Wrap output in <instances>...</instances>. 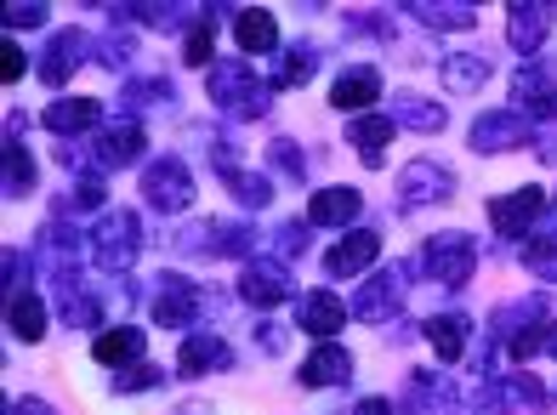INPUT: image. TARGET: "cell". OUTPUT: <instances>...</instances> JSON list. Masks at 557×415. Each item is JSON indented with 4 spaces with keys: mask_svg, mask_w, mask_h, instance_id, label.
<instances>
[{
    "mask_svg": "<svg viewBox=\"0 0 557 415\" xmlns=\"http://www.w3.org/2000/svg\"><path fill=\"white\" fill-rule=\"evenodd\" d=\"M308 74H313V51H308V46H296V51H285V58H278L273 86H301Z\"/></svg>",
    "mask_w": 557,
    "mask_h": 415,
    "instance_id": "d590c367",
    "label": "cell"
},
{
    "mask_svg": "<svg viewBox=\"0 0 557 415\" xmlns=\"http://www.w3.org/2000/svg\"><path fill=\"white\" fill-rule=\"evenodd\" d=\"M512 109L518 114H552L557 120V74L552 69H523L512 81Z\"/></svg>",
    "mask_w": 557,
    "mask_h": 415,
    "instance_id": "5bb4252c",
    "label": "cell"
},
{
    "mask_svg": "<svg viewBox=\"0 0 557 415\" xmlns=\"http://www.w3.org/2000/svg\"><path fill=\"white\" fill-rule=\"evenodd\" d=\"M375 256H382V233H375V228H352L342 245H331L324 273H331V279H352V273H364Z\"/></svg>",
    "mask_w": 557,
    "mask_h": 415,
    "instance_id": "8fae6325",
    "label": "cell"
},
{
    "mask_svg": "<svg viewBox=\"0 0 557 415\" xmlns=\"http://www.w3.org/2000/svg\"><path fill=\"white\" fill-rule=\"evenodd\" d=\"M347 314H352V307L336 302L331 291H308V296H301V307H296V325L308 330V335H324V342H331V335L347 325Z\"/></svg>",
    "mask_w": 557,
    "mask_h": 415,
    "instance_id": "9a60e30c",
    "label": "cell"
},
{
    "mask_svg": "<svg viewBox=\"0 0 557 415\" xmlns=\"http://www.w3.org/2000/svg\"><path fill=\"white\" fill-rule=\"evenodd\" d=\"M165 97H171V86H160V81L154 86H125V102H165Z\"/></svg>",
    "mask_w": 557,
    "mask_h": 415,
    "instance_id": "ee69618b",
    "label": "cell"
},
{
    "mask_svg": "<svg viewBox=\"0 0 557 415\" xmlns=\"http://www.w3.org/2000/svg\"><path fill=\"white\" fill-rule=\"evenodd\" d=\"M81 58H86V35H81V29L52 35V40H46V51H40V81H46V86H63L69 74L81 69Z\"/></svg>",
    "mask_w": 557,
    "mask_h": 415,
    "instance_id": "4fadbf2b",
    "label": "cell"
},
{
    "mask_svg": "<svg viewBox=\"0 0 557 415\" xmlns=\"http://www.w3.org/2000/svg\"><path fill=\"white\" fill-rule=\"evenodd\" d=\"M404 268H382V273H370L364 284H359V296H352L347 307H352V319H364V325H382V319H393L398 314V302H404Z\"/></svg>",
    "mask_w": 557,
    "mask_h": 415,
    "instance_id": "8992f818",
    "label": "cell"
},
{
    "mask_svg": "<svg viewBox=\"0 0 557 415\" xmlns=\"http://www.w3.org/2000/svg\"><path fill=\"white\" fill-rule=\"evenodd\" d=\"M7 325H12L17 342H40V335H46V302H40L35 291L12 296V302H7Z\"/></svg>",
    "mask_w": 557,
    "mask_h": 415,
    "instance_id": "f1b7e54d",
    "label": "cell"
},
{
    "mask_svg": "<svg viewBox=\"0 0 557 415\" xmlns=\"http://www.w3.org/2000/svg\"><path fill=\"white\" fill-rule=\"evenodd\" d=\"M444 81L449 91H478L490 81V58L484 51H455V58H444Z\"/></svg>",
    "mask_w": 557,
    "mask_h": 415,
    "instance_id": "1f68e13d",
    "label": "cell"
},
{
    "mask_svg": "<svg viewBox=\"0 0 557 415\" xmlns=\"http://www.w3.org/2000/svg\"><path fill=\"white\" fill-rule=\"evenodd\" d=\"M352 415H393V410H387L382 399H364V404H359V410H352Z\"/></svg>",
    "mask_w": 557,
    "mask_h": 415,
    "instance_id": "bcb514c9",
    "label": "cell"
},
{
    "mask_svg": "<svg viewBox=\"0 0 557 415\" xmlns=\"http://www.w3.org/2000/svg\"><path fill=\"white\" fill-rule=\"evenodd\" d=\"M132 51H137V35H120V40H103V46H97V58L120 69L125 58H132Z\"/></svg>",
    "mask_w": 557,
    "mask_h": 415,
    "instance_id": "7bdbcfd3",
    "label": "cell"
},
{
    "mask_svg": "<svg viewBox=\"0 0 557 415\" xmlns=\"http://www.w3.org/2000/svg\"><path fill=\"white\" fill-rule=\"evenodd\" d=\"M552 7H541V0H523V7L506 12V40H512V51H523V58H535V51L546 46L552 35Z\"/></svg>",
    "mask_w": 557,
    "mask_h": 415,
    "instance_id": "7c38bea8",
    "label": "cell"
},
{
    "mask_svg": "<svg viewBox=\"0 0 557 415\" xmlns=\"http://www.w3.org/2000/svg\"><path fill=\"white\" fill-rule=\"evenodd\" d=\"M234 40H239V51H273V46H278V23H273V12H262V7L234 12Z\"/></svg>",
    "mask_w": 557,
    "mask_h": 415,
    "instance_id": "4316f807",
    "label": "cell"
},
{
    "mask_svg": "<svg viewBox=\"0 0 557 415\" xmlns=\"http://www.w3.org/2000/svg\"><path fill=\"white\" fill-rule=\"evenodd\" d=\"M0 263H7V302H12V296H23V284H29L35 256H29V251H7Z\"/></svg>",
    "mask_w": 557,
    "mask_h": 415,
    "instance_id": "74e56055",
    "label": "cell"
},
{
    "mask_svg": "<svg viewBox=\"0 0 557 415\" xmlns=\"http://www.w3.org/2000/svg\"><path fill=\"white\" fill-rule=\"evenodd\" d=\"M410 12L426 23V29H472V23H478L472 7H449V0H416Z\"/></svg>",
    "mask_w": 557,
    "mask_h": 415,
    "instance_id": "d6a6232c",
    "label": "cell"
},
{
    "mask_svg": "<svg viewBox=\"0 0 557 415\" xmlns=\"http://www.w3.org/2000/svg\"><path fill=\"white\" fill-rule=\"evenodd\" d=\"M165 376L154 370V365H132V370H120V381H114V393H148V387H160Z\"/></svg>",
    "mask_w": 557,
    "mask_h": 415,
    "instance_id": "f35d334b",
    "label": "cell"
},
{
    "mask_svg": "<svg viewBox=\"0 0 557 415\" xmlns=\"http://www.w3.org/2000/svg\"><path fill=\"white\" fill-rule=\"evenodd\" d=\"M222 183L234 188V199L245 205V211H262V205L273 199V183H268V176L245 171V166H234V160H222Z\"/></svg>",
    "mask_w": 557,
    "mask_h": 415,
    "instance_id": "f546056e",
    "label": "cell"
},
{
    "mask_svg": "<svg viewBox=\"0 0 557 415\" xmlns=\"http://www.w3.org/2000/svg\"><path fill=\"white\" fill-rule=\"evenodd\" d=\"M183 58H188V63H211V29H206V23H194V29H188Z\"/></svg>",
    "mask_w": 557,
    "mask_h": 415,
    "instance_id": "b9f144b4",
    "label": "cell"
},
{
    "mask_svg": "<svg viewBox=\"0 0 557 415\" xmlns=\"http://www.w3.org/2000/svg\"><path fill=\"white\" fill-rule=\"evenodd\" d=\"M382 97V74L375 69H347V74H336V86H331V102L336 109H364V102H375Z\"/></svg>",
    "mask_w": 557,
    "mask_h": 415,
    "instance_id": "484cf974",
    "label": "cell"
},
{
    "mask_svg": "<svg viewBox=\"0 0 557 415\" xmlns=\"http://www.w3.org/2000/svg\"><path fill=\"white\" fill-rule=\"evenodd\" d=\"M268 166H273L278 176H290V183H301V176H308V171H301V148L285 143V137H273V143H268Z\"/></svg>",
    "mask_w": 557,
    "mask_h": 415,
    "instance_id": "8d00e7d4",
    "label": "cell"
},
{
    "mask_svg": "<svg viewBox=\"0 0 557 415\" xmlns=\"http://www.w3.org/2000/svg\"><path fill=\"white\" fill-rule=\"evenodd\" d=\"M301 387H342L347 376H352V358L336 347V342H324V347H313L308 358H301Z\"/></svg>",
    "mask_w": 557,
    "mask_h": 415,
    "instance_id": "d6986e66",
    "label": "cell"
},
{
    "mask_svg": "<svg viewBox=\"0 0 557 415\" xmlns=\"http://www.w3.org/2000/svg\"><path fill=\"white\" fill-rule=\"evenodd\" d=\"M7 415H58L46 399H17V404H7Z\"/></svg>",
    "mask_w": 557,
    "mask_h": 415,
    "instance_id": "f6af8a7d",
    "label": "cell"
},
{
    "mask_svg": "<svg viewBox=\"0 0 557 415\" xmlns=\"http://www.w3.org/2000/svg\"><path fill=\"white\" fill-rule=\"evenodd\" d=\"M35 23H46V7L40 0H23V7H7V29H35Z\"/></svg>",
    "mask_w": 557,
    "mask_h": 415,
    "instance_id": "60d3db41",
    "label": "cell"
},
{
    "mask_svg": "<svg viewBox=\"0 0 557 415\" xmlns=\"http://www.w3.org/2000/svg\"><path fill=\"white\" fill-rule=\"evenodd\" d=\"M227 365H234V353H227V342H216V335H188L183 358H176L183 376H206V370H227Z\"/></svg>",
    "mask_w": 557,
    "mask_h": 415,
    "instance_id": "d4e9b609",
    "label": "cell"
},
{
    "mask_svg": "<svg viewBox=\"0 0 557 415\" xmlns=\"http://www.w3.org/2000/svg\"><path fill=\"white\" fill-rule=\"evenodd\" d=\"M541 211H546V194H541L535 183L518 188V194H500V199H490V222H495L500 240H535V222H541Z\"/></svg>",
    "mask_w": 557,
    "mask_h": 415,
    "instance_id": "5b68a950",
    "label": "cell"
},
{
    "mask_svg": "<svg viewBox=\"0 0 557 415\" xmlns=\"http://www.w3.org/2000/svg\"><path fill=\"white\" fill-rule=\"evenodd\" d=\"M91 256H97V268L125 273L143 256V222L132 211H109L103 222L91 228Z\"/></svg>",
    "mask_w": 557,
    "mask_h": 415,
    "instance_id": "3957f363",
    "label": "cell"
},
{
    "mask_svg": "<svg viewBox=\"0 0 557 415\" xmlns=\"http://www.w3.org/2000/svg\"><path fill=\"white\" fill-rule=\"evenodd\" d=\"M523 268L535 279H557V233H535V240L523 245Z\"/></svg>",
    "mask_w": 557,
    "mask_h": 415,
    "instance_id": "e575fe53",
    "label": "cell"
},
{
    "mask_svg": "<svg viewBox=\"0 0 557 415\" xmlns=\"http://www.w3.org/2000/svg\"><path fill=\"white\" fill-rule=\"evenodd\" d=\"M398 194H404V205H438V199L455 194V176L438 160H416V166L398 171Z\"/></svg>",
    "mask_w": 557,
    "mask_h": 415,
    "instance_id": "30bf717a",
    "label": "cell"
},
{
    "mask_svg": "<svg viewBox=\"0 0 557 415\" xmlns=\"http://www.w3.org/2000/svg\"><path fill=\"white\" fill-rule=\"evenodd\" d=\"M421 268L433 273L444 291H461V284L472 279L478 268V245H472V233L461 228H449V233H433V240L421 245Z\"/></svg>",
    "mask_w": 557,
    "mask_h": 415,
    "instance_id": "7a4b0ae2",
    "label": "cell"
},
{
    "mask_svg": "<svg viewBox=\"0 0 557 415\" xmlns=\"http://www.w3.org/2000/svg\"><path fill=\"white\" fill-rule=\"evenodd\" d=\"M143 143H148V137H143V125H137V120H114L109 132H97V160L114 171V166H125V160H137Z\"/></svg>",
    "mask_w": 557,
    "mask_h": 415,
    "instance_id": "44dd1931",
    "label": "cell"
},
{
    "mask_svg": "<svg viewBox=\"0 0 557 415\" xmlns=\"http://www.w3.org/2000/svg\"><path fill=\"white\" fill-rule=\"evenodd\" d=\"M143 199L154 205V211H165V217H183L194 205V171L183 160H154L143 171Z\"/></svg>",
    "mask_w": 557,
    "mask_h": 415,
    "instance_id": "277c9868",
    "label": "cell"
},
{
    "mask_svg": "<svg viewBox=\"0 0 557 415\" xmlns=\"http://www.w3.org/2000/svg\"><path fill=\"white\" fill-rule=\"evenodd\" d=\"M467 143H472V154H506V148H518V143H529V114H518V109L478 114Z\"/></svg>",
    "mask_w": 557,
    "mask_h": 415,
    "instance_id": "ba28073f",
    "label": "cell"
},
{
    "mask_svg": "<svg viewBox=\"0 0 557 415\" xmlns=\"http://www.w3.org/2000/svg\"><path fill=\"white\" fill-rule=\"evenodd\" d=\"M137 353H143V330H137V325L103 330V335L91 342V358H97V365H109V370H132Z\"/></svg>",
    "mask_w": 557,
    "mask_h": 415,
    "instance_id": "ffe728a7",
    "label": "cell"
},
{
    "mask_svg": "<svg viewBox=\"0 0 557 415\" xmlns=\"http://www.w3.org/2000/svg\"><path fill=\"white\" fill-rule=\"evenodd\" d=\"M290 291H296V279H290L285 263H273V256H257V263H245V273H239V296L250 307H278Z\"/></svg>",
    "mask_w": 557,
    "mask_h": 415,
    "instance_id": "9c48e42d",
    "label": "cell"
},
{
    "mask_svg": "<svg viewBox=\"0 0 557 415\" xmlns=\"http://www.w3.org/2000/svg\"><path fill=\"white\" fill-rule=\"evenodd\" d=\"M426 342H433V353L444 358V365H455V358L467 353V319H461V314H438V319H426Z\"/></svg>",
    "mask_w": 557,
    "mask_h": 415,
    "instance_id": "4dcf8cb0",
    "label": "cell"
},
{
    "mask_svg": "<svg viewBox=\"0 0 557 415\" xmlns=\"http://www.w3.org/2000/svg\"><path fill=\"white\" fill-rule=\"evenodd\" d=\"M23 74H29V58H23V46L17 40H0V81H23Z\"/></svg>",
    "mask_w": 557,
    "mask_h": 415,
    "instance_id": "ab89813d",
    "label": "cell"
},
{
    "mask_svg": "<svg viewBox=\"0 0 557 415\" xmlns=\"http://www.w3.org/2000/svg\"><path fill=\"white\" fill-rule=\"evenodd\" d=\"M97 120H103V102H97V97H58L52 109H46V125L58 132V143H63V137L91 132Z\"/></svg>",
    "mask_w": 557,
    "mask_h": 415,
    "instance_id": "2e32d148",
    "label": "cell"
},
{
    "mask_svg": "<svg viewBox=\"0 0 557 415\" xmlns=\"http://www.w3.org/2000/svg\"><path fill=\"white\" fill-rule=\"evenodd\" d=\"M393 132H398L393 120L364 114V120H352V125H347V143L364 154V166H382V160H387V148H393Z\"/></svg>",
    "mask_w": 557,
    "mask_h": 415,
    "instance_id": "603a6c76",
    "label": "cell"
},
{
    "mask_svg": "<svg viewBox=\"0 0 557 415\" xmlns=\"http://www.w3.org/2000/svg\"><path fill=\"white\" fill-rule=\"evenodd\" d=\"M35 194V160L17 137H7V199H29Z\"/></svg>",
    "mask_w": 557,
    "mask_h": 415,
    "instance_id": "836d02e7",
    "label": "cell"
},
{
    "mask_svg": "<svg viewBox=\"0 0 557 415\" xmlns=\"http://www.w3.org/2000/svg\"><path fill=\"white\" fill-rule=\"evenodd\" d=\"M490 399H495L500 415H541L546 410V387L518 370V376H506L500 387H490Z\"/></svg>",
    "mask_w": 557,
    "mask_h": 415,
    "instance_id": "e0dca14e",
    "label": "cell"
},
{
    "mask_svg": "<svg viewBox=\"0 0 557 415\" xmlns=\"http://www.w3.org/2000/svg\"><path fill=\"white\" fill-rule=\"evenodd\" d=\"M211 102H222L227 114H268V97H273V81H257V69L245 58H227V63H211Z\"/></svg>",
    "mask_w": 557,
    "mask_h": 415,
    "instance_id": "6da1fadb",
    "label": "cell"
},
{
    "mask_svg": "<svg viewBox=\"0 0 557 415\" xmlns=\"http://www.w3.org/2000/svg\"><path fill=\"white\" fill-rule=\"evenodd\" d=\"M154 325H165V330H183L188 319H199V284L194 279H183V273H160L154 279Z\"/></svg>",
    "mask_w": 557,
    "mask_h": 415,
    "instance_id": "52a82bcc",
    "label": "cell"
},
{
    "mask_svg": "<svg viewBox=\"0 0 557 415\" xmlns=\"http://www.w3.org/2000/svg\"><path fill=\"white\" fill-rule=\"evenodd\" d=\"M393 125H404V132H421V137H433V132H444V102H426V97H416V91H404L398 102H393Z\"/></svg>",
    "mask_w": 557,
    "mask_h": 415,
    "instance_id": "cb8c5ba5",
    "label": "cell"
},
{
    "mask_svg": "<svg viewBox=\"0 0 557 415\" xmlns=\"http://www.w3.org/2000/svg\"><path fill=\"white\" fill-rule=\"evenodd\" d=\"M546 319H552V314H546V296H523V302H506V307H500V314H495V330L518 342V335L541 330Z\"/></svg>",
    "mask_w": 557,
    "mask_h": 415,
    "instance_id": "83f0119b",
    "label": "cell"
},
{
    "mask_svg": "<svg viewBox=\"0 0 557 415\" xmlns=\"http://www.w3.org/2000/svg\"><path fill=\"white\" fill-rule=\"evenodd\" d=\"M359 211H364L359 188H319L313 205H308V222H313V228H347Z\"/></svg>",
    "mask_w": 557,
    "mask_h": 415,
    "instance_id": "ac0fdd59",
    "label": "cell"
},
{
    "mask_svg": "<svg viewBox=\"0 0 557 415\" xmlns=\"http://www.w3.org/2000/svg\"><path fill=\"white\" fill-rule=\"evenodd\" d=\"M58 302H63V325H97L103 319V296H91L81 273H58Z\"/></svg>",
    "mask_w": 557,
    "mask_h": 415,
    "instance_id": "7402d4cb",
    "label": "cell"
}]
</instances>
